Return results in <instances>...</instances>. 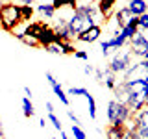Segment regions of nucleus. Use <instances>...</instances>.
I'll return each instance as SVG.
<instances>
[{"label": "nucleus", "mask_w": 148, "mask_h": 139, "mask_svg": "<svg viewBox=\"0 0 148 139\" xmlns=\"http://www.w3.org/2000/svg\"><path fill=\"white\" fill-rule=\"evenodd\" d=\"M22 24L21 6L15 2H2L0 4V28L4 32H15Z\"/></svg>", "instance_id": "obj_1"}, {"label": "nucleus", "mask_w": 148, "mask_h": 139, "mask_svg": "<svg viewBox=\"0 0 148 139\" xmlns=\"http://www.w3.org/2000/svg\"><path fill=\"white\" fill-rule=\"evenodd\" d=\"M106 117H108V122L109 124H117V126H120V124H126V122L132 120V111H130L128 106L122 104V102L109 100Z\"/></svg>", "instance_id": "obj_2"}, {"label": "nucleus", "mask_w": 148, "mask_h": 139, "mask_svg": "<svg viewBox=\"0 0 148 139\" xmlns=\"http://www.w3.org/2000/svg\"><path fill=\"white\" fill-rule=\"evenodd\" d=\"M132 65V54H130V50H119V52H115L113 54V58H111V61L109 65L106 69H108L109 72H113V74H124L126 72V69Z\"/></svg>", "instance_id": "obj_3"}, {"label": "nucleus", "mask_w": 148, "mask_h": 139, "mask_svg": "<svg viewBox=\"0 0 148 139\" xmlns=\"http://www.w3.org/2000/svg\"><path fill=\"white\" fill-rule=\"evenodd\" d=\"M128 43H130V54L132 56H135L139 59H148V37L143 32H137Z\"/></svg>", "instance_id": "obj_4"}, {"label": "nucleus", "mask_w": 148, "mask_h": 139, "mask_svg": "<svg viewBox=\"0 0 148 139\" xmlns=\"http://www.w3.org/2000/svg\"><path fill=\"white\" fill-rule=\"evenodd\" d=\"M126 43H128V41L120 35V30H115L113 35L108 37V39H104L100 43V50H102V54H104V56H109V54H113V52H119L120 48H124Z\"/></svg>", "instance_id": "obj_5"}, {"label": "nucleus", "mask_w": 148, "mask_h": 139, "mask_svg": "<svg viewBox=\"0 0 148 139\" xmlns=\"http://www.w3.org/2000/svg\"><path fill=\"white\" fill-rule=\"evenodd\" d=\"M126 87L132 95H139L143 98H148V76H143V78H135V80H128L126 82Z\"/></svg>", "instance_id": "obj_6"}, {"label": "nucleus", "mask_w": 148, "mask_h": 139, "mask_svg": "<svg viewBox=\"0 0 148 139\" xmlns=\"http://www.w3.org/2000/svg\"><path fill=\"white\" fill-rule=\"evenodd\" d=\"M45 50L52 56H69V54H74L76 52V46L72 43H63V41H54V43L46 45Z\"/></svg>", "instance_id": "obj_7"}, {"label": "nucleus", "mask_w": 148, "mask_h": 139, "mask_svg": "<svg viewBox=\"0 0 148 139\" xmlns=\"http://www.w3.org/2000/svg\"><path fill=\"white\" fill-rule=\"evenodd\" d=\"M45 78H46V82L50 83V87H52L54 95L59 98V102H61L63 106H69V104H71V100H69V96H67V91H65L63 87H61V83H59V82L54 78V74H52V72H46Z\"/></svg>", "instance_id": "obj_8"}, {"label": "nucleus", "mask_w": 148, "mask_h": 139, "mask_svg": "<svg viewBox=\"0 0 148 139\" xmlns=\"http://www.w3.org/2000/svg\"><path fill=\"white\" fill-rule=\"evenodd\" d=\"M102 37V24H95V26H91L89 30H85V32H82V34H78L76 35V41H80V43H96Z\"/></svg>", "instance_id": "obj_9"}, {"label": "nucleus", "mask_w": 148, "mask_h": 139, "mask_svg": "<svg viewBox=\"0 0 148 139\" xmlns=\"http://www.w3.org/2000/svg\"><path fill=\"white\" fill-rule=\"evenodd\" d=\"M132 19H133V15L130 13V9L124 6V8H119V11L113 15V22H115V26H117V30H122Z\"/></svg>", "instance_id": "obj_10"}, {"label": "nucleus", "mask_w": 148, "mask_h": 139, "mask_svg": "<svg viewBox=\"0 0 148 139\" xmlns=\"http://www.w3.org/2000/svg\"><path fill=\"white\" fill-rule=\"evenodd\" d=\"M35 13L43 19V21H45V19H46V21H52L58 11L54 9V6L50 2H43V4H39V6H35Z\"/></svg>", "instance_id": "obj_11"}, {"label": "nucleus", "mask_w": 148, "mask_h": 139, "mask_svg": "<svg viewBox=\"0 0 148 139\" xmlns=\"http://www.w3.org/2000/svg\"><path fill=\"white\" fill-rule=\"evenodd\" d=\"M37 41H39V46H43V48H45L46 45L58 41V35H56V32L50 28V24H46V26L43 28V32L39 34V37H37Z\"/></svg>", "instance_id": "obj_12"}, {"label": "nucleus", "mask_w": 148, "mask_h": 139, "mask_svg": "<svg viewBox=\"0 0 148 139\" xmlns=\"http://www.w3.org/2000/svg\"><path fill=\"white\" fill-rule=\"evenodd\" d=\"M126 8L130 9V13H132L133 17H141V15H145V13H148L146 0H132V2H128Z\"/></svg>", "instance_id": "obj_13"}, {"label": "nucleus", "mask_w": 148, "mask_h": 139, "mask_svg": "<svg viewBox=\"0 0 148 139\" xmlns=\"http://www.w3.org/2000/svg\"><path fill=\"white\" fill-rule=\"evenodd\" d=\"M128 95H130V91H128V87H126V82H124V80H119V82H117V85L113 87V96H115L113 100L126 104Z\"/></svg>", "instance_id": "obj_14"}, {"label": "nucleus", "mask_w": 148, "mask_h": 139, "mask_svg": "<svg viewBox=\"0 0 148 139\" xmlns=\"http://www.w3.org/2000/svg\"><path fill=\"white\" fill-rule=\"evenodd\" d=\"M117 4V0H96V8L102 13V17L108 21V19L113 15V8Z\"/></svg>", "instance_id": "obj_15"}, {"label": "nucleus", "mask_w": 148, "mask_h": 139, "mask_svg": "<svg viewBox=\"0 0 148 139\" xmlns=\"http://www.w3.org/2000/svg\"><path fill=\"white\" fill-rule=\"evenodd\" d=\"M104 133L108 139H120L126 133V124H120V126H117V124H108Z\"/></svg>", "instance_id": "obj_16"}, {"label": "nucleus", "mask_w": 148, "mask_h": 139, "mask_svg": "<svg viewBox=\"0 0 148 139\" xmlns=\"http://www.w3.org/2000/svg\"><path fill=\"white\" fill-rule=\"evenodd\" d=\"M132 120L137 124V126H143V128H148V104H145L137 113L132 115Z\"/></svg>", "instance_id": "obj_17"}, {"label": "nucleus", "mask_w": 148, "mask_h": 139, "mask_svg": "<svg viewBox=\"0 0 148 139\" xmlns=\"http://www.w3.org/2000/svg\"><path fill=\"white\" fill-rule=\"evenodd\" d=\"M137 32H139V24H137V17H133L132 21H130L128 24L124 26L122 30H120V35H122V37H124V39H126V41H130V39H132L133 35L137 34Z\"/></svg>", "instance_id": "obj_18"}, {"label": "nucleus", "mask_w": 148, "mask_h": 139, "mask_svg": "<svg viewBox=\"0 0 148 139\" xmlns=\"http://www.w3.org/2000/svg\"><path fill=\"white\" fill-rule=\"evenodd\" d=\"M13 34H15L17 39L21 41V43H24L26 46H32V48H37V46H39V41H37L34 35H28L24 32H13Z\"/></svg>", "instance_id": "obj_19"}, {"label": "nucleus", "mask_w": 148, "mask_h": 139, "mask_svg": "<svg viewBox=\"0 0 148 139\" xmlns=\"http://www.w3.org/2000/svg\"><path fill=\"white\" fill-rule=\"evenodd\" d=\"M22 113H24V117L26 119H32L35 115V106H34V102H32V98H28V96H24L22 98Z\"/></svg>", "instance_id": "obj_20"}, {"label": "nucleus", "mask_w": 148, "mask_h": 139, "mask_svg": "<svg viewBox=\"0 0 148 139\" xmlns=\"http://www.w3.org/2000/svg\"><path fill=\"white\" fill-rule=\"evenodd\" d=\"M117 82H119L117 80V74H113V72H109L108 69H104V82H102V83H104L108 89L113 91V87L117 85Z\"/></svg>", "instance_id": "obj_21"}, {"label": "nucleus", "mask_w": 148, "mask_h": 139, "mask_svg": "<svg viewBox=\"0 0 148 139\" xmlns=\"http://www.w3.org/2000/svg\"><path fill=\"white\" fill-rule=\"evenodd\" d=\"M21 15H22V22H30V21H34L35 8H34V6H21Z\"/></svg>", "instance_id": "obj_22"}, {"label": "nucleus", "mask_w": 148, "mask_h": 139, "mask_svg": "<svg viewBox=\"0 0 148 139\" xmlns=\"http://www.w3.org/2000/svg\"><path fill=\"white\" fill-rule=\"evenodd\" d=\"M85 100H87V108H89V117L95 120L96 115H98V113H96V100H95V96H92L91 93L85 96Z\"/></svg>", "instance_id": "obj_23"}, {"label": "nucleus", "mask_w": 148, "mask_h": 139, "mask_svg": "<svg viewBox=\"0 0 148 139\" xmlns=\"http://www.w3.org/2000/svg\"><path fill=\"white\" fill-rule=\"evenodd\" d=\"M71 133L74 136V139H87V133L80 124H72L71 126Z\"/></svg>", "instance_id": "obj_24"}, {"label": "nucleus", "mask_w": 148, "mask_h": 139, "mask_svg": "<svg viewBox=\"0 0 148 139\" xmlns=\"http://www.w3.org/2000/svg\"><path fill=\"white\" fill-rule=\"evenodd\" d=\"M67 95H72V96H83V98H85V96L89 95V89H85V87H71V89L67 91Z\"/></svg>", "instance_id": "obj_25"}, {"label": "nucleus", "mask_w": 148, "mask_h": 139, "mask_svg": "<svg viewBox=\"0 0 148 139\" xmlns=\"http://www.w3.org/2000/svg\"><path fill=\"white\" fill-rule=\"evenodd\" d=\"M137 24H139V32H148V13L137 17Z\"/></svg>", "instance_id": "obj_26"}, {"label": "nucleus", "mask_w": 148, "mask_h": 139, "mask_svg": "<svg viewBox=\"0 0 148 139\" xmlns=\"http://www.w3.org/2000/svg\"><path fill=\"white\" fill-rule=\"evenodd\" d=\"M48 120L52 122V126L58 130V132H61V130H63V124H61V120H59V117L56 113H48Z\"/></svg>", "instance_id": "obj_27"}, {"label": "nucleus", "mask_w": 148, "mask_h": 139, "mask_svg": "<svg viewBox=\"0 0 148 139\" xmlns=\"http://www.w3.org/2000/svg\"><path fill=\"white\" fill-rule=\"evenodd\" d=\"M133 136H135V139H148V128L137 126L133 130Z\"/></svg>", "instance_id": "obj_28"}, {"label": "nucleus", "mask_w": 148, "mask_h": 139, "mask_svg": "<svg viewBox=\"0 0 148 139\" xmlns=\"http://www.w3.org/2000/svg\"><path fill=\"white\" fill-rule=\"evenodd\" d=\"M72 56H74L76 59H80V61H89V54H87L85 50H78V48H76V52H74Z\"/></svg>", "instance_id": "obj_29"}, {"label": "nucleus", "mask_w": 148, "mask_h": 139, "mask_svg": "<svg viewBox=\"0 0 148 139\" xmlns=\"http://www.w3.org/2000/svg\"><path fill=\"white\" fill-rule=\"evenodd\" d=\"M67 117H69V119H71V122H72V124H80V126H82V120H80V119H78V115H76V113H74V111H72V109H67Z\"/></svg>", "instance_id": "obj_30"}, {"label": "nucleus", "mask_w": 148, "mask_h": 139, "mask_svg": "<svg viewBox=\"0 0 148 139\" xmlns=\"http://www.w3.org/2000/svg\"><path fill=\"white\" fill-rule=\"evenodd\" d=\"M92 76H95V80L98 83H102V82H104V69H95Z\"/></svg>", "instance_id": "obj_31"}, {"label": "nucleus", "mask_w": 148, "mask_h": 139, "mask_svg": "<svg viewBox=\"0 0 148 139\" xmlns=\"http://www.w3.org/2000/svg\"><path fill=\"white\" fill-rule=\"evenodd\" d=\"M139 65H141V69H143V74L148 76V59H139Z\"/></svg>", "instance_id": "obj_32"}, {"label": "nucleus", "mask_w": 148, "mask_h": 139, "mask_svg": "<svg viewBox=\"0 0 148 139\" xmlns=\"http://www.w3.org/2000/svg\"><path fill=\"white\" fill-rule=\"evenodd\" d=\"M92 72H95V67L87 63L85 67H83V74H87V76H92Z\"/></svg>", "instance_id": "obj_33"}, {"label": "nucleus", "mask_w": 148, "mask_h": 139, "mask_svg": "<svg viewBox=\"0 0 148 139\" xmlns=\"http://www.w3.org/2000/svg\"><path fill=\"white\" fill-rule=\"evenodd\" d=\"M120 139H135V136H133V132H130V130H126V133H124Z\"/></svg>", "instance_id": "obj_34"}, {"label": "nucleus", "mask_w": 148, "mask_h": 139, "mask_svg": "<svg viewBox=\"0 0 148 139\" xmlns=\"http://www.w3.org/2000/svg\"><path fill=\"white\" fill-rule=\"evenodd\" d=\"M46 113H54V104L52 102H46Z\"/></svg>", "instance_id": "obj_35"}, {"label": "nucleus", "mask_w": 148, "mask_h": 139, "mask_svg": "<svg viewBox=\"0 0 148 139\" xmlns=\"http://www.w3.org/2000/svg\"><path fill=\"white\" fill-rule=\"evenodd\" d=\"M24 96H28V98H32V96H34V95H32V89H30V87H24Z\"/></svg>", "instance_id": "obj_36"}, {"label": "nucleus", "mask_w": 148, "mask_h": 139, "mask_svg": "<svg viewBox=\"0 0 148 139\" xmlns=\"http://www.w3.org/2000/svg\"><path fill=\"white\" fill-rule=\"evenodd\" d=\"M39 126H41V128H46V119H45V117L39 119Z\"/></svg>", "instance_id": "obj_37"}, {"label": "nucleus", "mask_w": 148, "mask_h": 139, "mask_svg": "<svg viewBox=\"0 0 148 139\" xmlns=\"http://www.w3.org/2000/svg\"><path fill=\"white\" fill-rule=\"evenodd\" d=\"M59 136H61V139H71V137L67 136V132H63V130H61V132H59Z\"/></svg>", "instance_id": "obj_38"}, {"label": "nucleus", "mask_w": 148, "mask_h": 139, "mask_svg": "<svg viewBox=\"0 0 148 139\" xmlns=\"http://www.w3.org/2000/svg\"><path fill=\"white\" fill-rule=\"evenodd\" d=\"M6 2H15V0H6Z\"/></svg>", "instance_id": "obj_39"}, {"label": "nucleus", "mask_w": 148, "mask_h": 139, "mask_svg": "<svg viewBox=\"0 0 148 139\" xmlns=\"http://www.w3.org/2000/svg\"><path fill=\"white\" fill-rule=\"evenodd\" d=\"M50 139H58V137H50Z\"/></svg>", "instance_id": "obj_40"}, {"label": "nucleus", "mask_w": 148, "mask_h": 139, "mask_svg": "<svg viewBox=\"0 0 148 139\" xmlns=\"http://www.w3.org/2000/svg\"><path fill=\"white\" fill-rule=\"evenodd\" d=\"M146 104H148V98H146Z\"/></svg>", "instance_id": "obj_41"}, {"label": "nucleus", "mask_w": 148, "mask_h": 139, "mask_svg": "<svg viewBox=\"0 0 148 139\" xmlns=\"http://www.w3.org/2000/svg\"><path fill=\"white\" fill-rule=\"evenodd\" d=\"M128 2H132V0H128Z\"/></svg>", "instance_id": "obj_42"}, {"label": "nucleus", "mask_w": 148, "mask_h": 139, "mask_svg": "<svg viewBox=\"0 0 148 139\" xmlns=\"http://www.w3.org/2000/svg\"><path fill=\"white\" fill-rule=\"evenodd\" d=\"M78 2H80V0H78Z\"/></svg>", "instance_id": "obj_43"}]
</instances>
